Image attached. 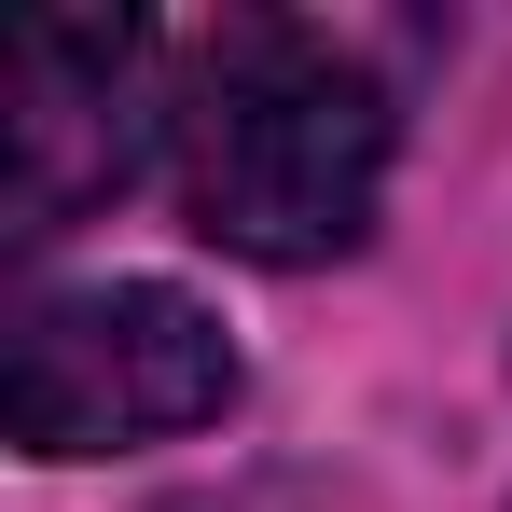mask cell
<instances>
[{
	"mask_svg": "<svg viewBox=\"0 0 512 512\" xmlns=\"http://www.w3.org/2000/svg\"><path fill=\"white\" fill-rule=\"evenodd\" d=\"M402 111L374 56L305 14H222L167 42V194L236 263H333L374 236Z\"/></svg>",
	"mask_w": 512,
	"mask_h": 512,
	"instance_id": "obj_1",
	"label": "cell"
},
{
	"mask_svg": "<svg viewBox=\"0 0 512 512\" xmlns=\"http://www.w3.org/2000/svg\"><path fill=\"white\" fill-rule=\"evenodd\" d=\"M0 416L28 457H125L180 429L236 416V346L222 319L167 277H84V291H28L0 333Z\"/></svg>",
	"mask_w": 512,
	"mask_h": 512,
	"instance_id": "obj_2",
	"label": "cell"
},
{
	"mask_svg": "<svg viewBox=\"0 0 512 512\" xmlns=\"http://www.w3.org/2000/svg\"><path fill=\"white\" fill-rule=\"evenodd\" d=\"M139 167H167V28L139 14H56L0 56V236L42 250Z\"/></svg>",
	"mask_w": 512,
	"mask_h": 512,
	"instance_id": "obj_3",
	"label": "cell"
}]
</instances>
